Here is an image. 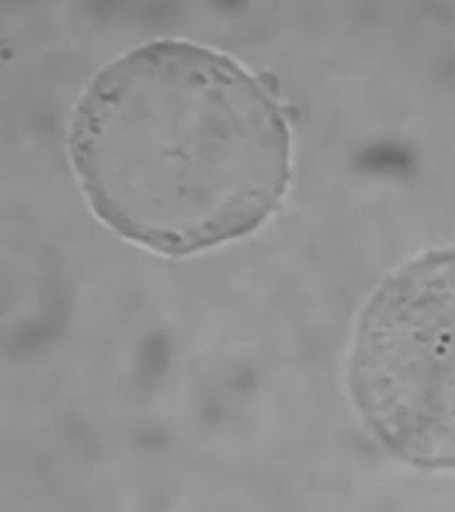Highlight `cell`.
Masks as SVG:
<instances>
[{
    "label": "cell",
    "instance_id": "obj_1",
    "mask_svg": "<svg viewBox=\"0 0 455 512\" xmlns=\"http://www.w3.org/2000/svg\"><path fill=\"white\" fill-rule=\"evenodd\" d=\"M69 151L94 214L170 256L254 231L291 178V134L268 87L178 40L138 46L94 77Z\"/></svg>",
    "mask_w": 455,
    "mask_h": 512
},
{
    "label": "cell",
    "instance_id": "obj_2",
    "mask_svg": "<svg viewBox=\"0 0 455 512\" xmlns=\"http://www.w3.org/2000/svg\"><path fill=\"white\" fill-rule=\"evenodd\" d=\"M353 389L374 429L426 463H455V258L414 268L370 305Z\"/></svg>",
    "mask_w": 455,
    "mask_h": 512
}]
</instances>
